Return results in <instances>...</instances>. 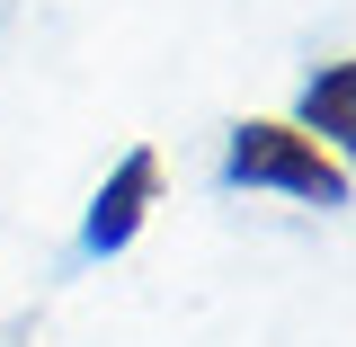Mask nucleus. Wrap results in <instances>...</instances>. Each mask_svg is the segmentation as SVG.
<instances>
[{
	"label": "nucleus",
	"mask_w": 356,
	"mask_h": 347,
	"mask_svg": "<svg viewBox=\"0 0 356 347\" xmlns=\"http://www.w3.org/2000/svg\"><path fill=\"white\" fill-rule=\"evenodd\" d=\"M222 187H267L294 205H348V170L294 116H241L222 134Z\"/></svg>",
	"instance_id": "1"
},
{
	"label": "nucleus",
	"mask_w": 356,
	"mask_h": 347,
	"mask_svg": "<svg viewBox=\"0 0 356 347\" xmlns=\"http://www.w3.org/2000/svg\"><path fill=\"white\" fill-rule=\"evenodd\" d=\"M152 205H161V152L134 143L125 161L98 178V196H89V214H81V259H116V250H134V232L152 223Z\"/></svg>",
	"instance_id": "2"
},
{
	"label": "nucleus",
	"mask_w": 356,
	"mask_h": 347,
	"mask_svg": "<svg viewBox=\"0 0 356 347\" xmlns=\"http://www.w3.org/2000/svg\"><path fill=\"white\" fill-rule=\"evenodd\" d=\"M294 125L339 161V170H356V54L348 63H321L303 81V98H294Z\"/></svg>",
	"instance_id": "3"
}]
</instances>
